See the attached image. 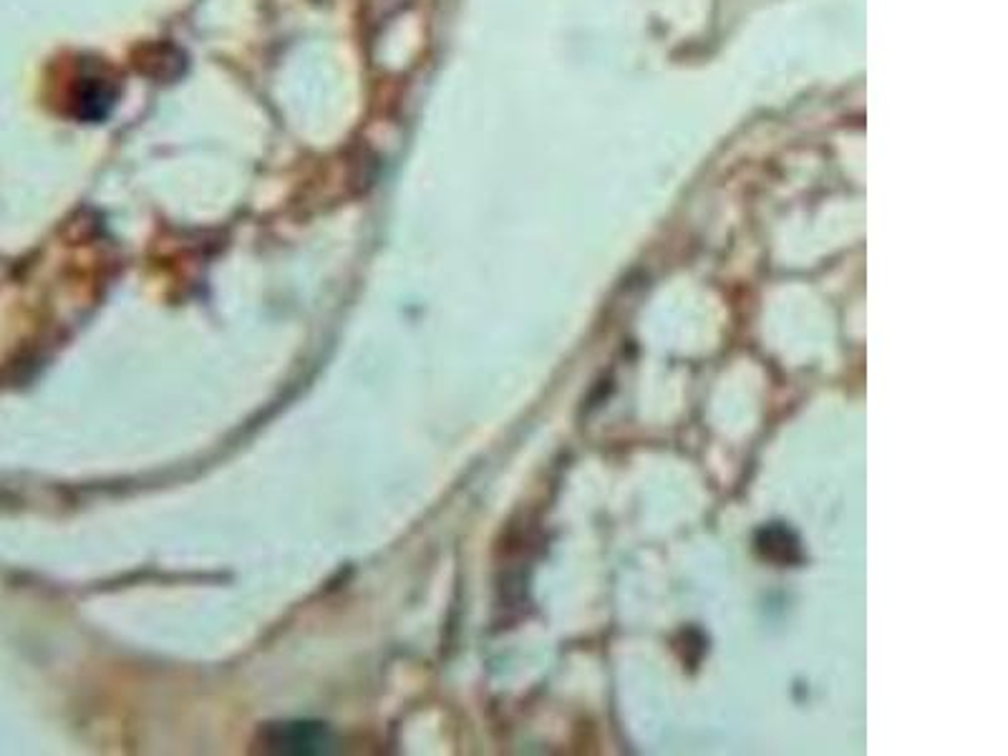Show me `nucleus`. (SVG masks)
Masks as SVG:
<instances>
[{
  "label": "nucleus",
  "mask_w": 1008,
  "mask_h": 756,
  "mask_svg": "<svg viewBox=\"0 0 1008 756\" xmlns=\"http://www.w3.org/2000/svg\"><path fill=\"white\" fill-rule=\"evenodd\" d=\"M270 744L278 751H321V746H328V739L315 726L290 724L278 726Z\"/></svg>",
  "instance_id": "f257e3e1"
}]
</instances>
